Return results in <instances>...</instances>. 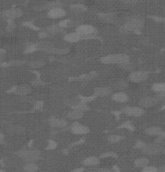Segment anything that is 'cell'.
Masks as SVG:
<instances>
[{
    "mask_svg": "<svg viewBox=\"0 0 165 172\" xmlns=\"http://www.w3.org/2000/svg\"><path fill=\"white\" fill-rule=\"evenodd\" d=\"M99 16L101 20L106 23L113 22L115 19V15L113 13H103V14H100Z\"/></svg>",
    "mask_w": 165,
    "mask_h": 172,
    "instance_id": "obj_22",
    "label": "cell"
},
{
    "mask_svg": "<svg viewBox=\"0 0 165 172\" xmlns=\"http://www.w3.org/2000/svg\"><path fill=\"white\" fill-rule=\"evenodd\" d=\"M142 150L145 154H149V155H153V154H158L163 150L159 144H146L145 147L143 148Z\"/></svg>",
    "mask_w": 165,
    "mask_h": 172,
    "instance_id": "obj_11",
    "label": "cell"
},
{
    "mask_svg": "<svg viewBox=\"0 0 165 172\" xmlns=\"http://www.w3.org/2000/svg\"><path fill=\"white\" fill-rule=\"evenodd\" d=\"M130 61L129 55L124 53L110 54L101 58V62L104 64H118L121 66Z\"/></svg>",
    "mask_w": 165,
    "mask_h": 172,
    "instance_id": "obj_1",
    "label": "cell"
},
{
    "mask_svg": "<svg viewBox=\"0 0 165 172\" xmlns=\"http://www.w3.org/2000/svg\"><path fill=\"white\" fill-rule=\"evenodd\" d=\"M76 32L80 35L82 38L88 37V36H94L98 32L96 28L92 25H89V24H82V25L78 26L76 28Z\"/></svg>",
    "mask_w": 165,
    "mask_h": 172,
    "instance_id": "obj_4",
    "label": "cell"
},
{
    "mask_svg": "<svg viewBox=\"0 0 165 172\" xmlns=\"http://www.w3.org/2000/svg\"><path fill=\"white\" fill-rule=\"evenodd\" d=\"M14 28H15V24L13 22H11V23H9V24H8L7 30L9 31V32H11V31H12V30L14 29Z\"/></svg>",
    "mask_w": 165,
    "mask_h": 172,
    "instance_id": "obj_33",
    "label": "cell"
},
{
    "mask_svg": "<svg viewBox=\"0 0 165 172\" xmlns=\"http://www.w3.org/2000/svg\"><path fill=\"white\" fill-rule=\"evenodd\" d=\"M144 26V20L140 17H132L126 21L121 28L123 32H139Z\"/></svg>",
    "mask_w": 165,
    "mask_h": 172,
    "instance_id": "obj_2",
    "label": "cell"
},
{
    "mask_svg": "<svg viewBox=\"0 0 165 172\" xmlns=\"http://www.w3.org/2000/svg\"><path fill=\"white\" fill-rule=\"evenodd\" d=\"M28 65L32 68H39L44 65V62L42 60H33V61L29 62Z\"/></svg>",
    "mask_w": 165,
    "mask_h": 172,
    "instance_id": "obj_25",
    "label": "cell"
},
{
    "mask_svg": "<svg viewBox=\"0 0 165 172\" xmlns=\"http://www.w3.org/2000/svg\"><path fill=\"white\" fill-rule=\"evenodd\" d=\"M145 133L147 135H151V136H160V135L163 133V130L159 127L152 126L146 129Z\"/></svg>",
    "mask_w": 165,
    "mask_h": 172,
    "instance_id": "obj_20",
    "label": "cell"
},
{
    "mask_svg": "<svg viewBox=\"0 0 165 172\" xmlns=\"http://www.w3.org/2000/svg\"><path fill=\"white\" fill-rule=\"evenodd\" d=\"M0 172H5L3 170H2V169H0Z\"/></svg>",
    "mask_w": 165,
    "mask_h": 172,
    "instance_id": "obj_39",
    "label": "cell"
},
{
    "mask_svg": "<svg viewBox=\"0 0 165 172\" xmlns=\"http://www.w3.org/2000/svg\"><path fill=\"white\" fill-rule=\"evenodd\" d=\"M72 172H83L82 169H77V170H74Z\"/></svg>",
    "mask_w": 165,
    "mask_h": 172,
    "instance_id": "obj_37",
    "label": "cell"
},
{
    "mask_svg": "<svg viewBox=\"0 0 165 172\" xmlns=\"http://www.w3.org/2000/svg\"><path fill=\"white\" fill-rule=\"evenodd\" d=\"M68 122L65 119L57 118V117H51L49 119V125L54 128H62L66 126Z\"/></svg>",
    "mask_w": 165,
    "mask_h": 172,
    "instance_id": "obj_13",
    "label": "cell"
},
{
    "mask_svg": "<svg viewBox=\"0 0 165 172\" xmlns=\"http://www.w3.org/2000/svg\"><path fill=\"white\" fill-rule=\"evenodd\" d=\"M163 153H164V154H165V150H163Z\"/></svg>",
    "mask_w": 165,
    "mask_h": 172,
    "instance_id": "obj_40",
    "label": "cell"
},
{
    "mask_svg": "<svg viewBox=\"0 0 165 172\" xmlns=\"http://www.w3.org/2000/svg\"><path fill=\"white\" fill-rule=\"evenodd\" d=\"M112 100L118 103H125L128 101L129 97H128L127 94L124 93V92L119 91L112 94Z\"/></svg>",
    "mask_w": 165,
    "mask_h": 172,
    "instance_id": "obj_12",
    "label": "cell"
},
{
    "mask_svg": "<svg viewBox=\"0 0 165 172\" xmlns=\"http://www.w3.org/2000/svg\"><path fill=\"white\" fill-rule=\"evenodd\" d=\"M145 145H146V143H144V142L139 141V142H137V143H136L135 147V148H137V149H140V150H143V148L145 147Z\"/></svg>",
    "mask_w": 165,
    "mask_h": 172,
    "instance_id": "obj_32",
    "label": "cell"
},
{
    "mask_svg": "<svg viewBox=\"0 0 165 172\" xmlns=\"http://www.w3.org/2000/svg\"><path fill=\"white\" fill-rule=\"evenodd\" d=\"M71 10L73 11L76 12V13H81V12L85 11L86 10V8L84 5H81V4H76V5H73L71 6Z\"/></svg>",
    "mask_w": 165,
    "mask_h": 172,
    "instance_id": "obj_27",
    "label": "cell"
},
{
    "mask_svg": "<svg viewBox=\"0 0 165 172\" xmlns=\"http://www.w3.org/2000/svg\"><path fill=\"white\" fill-rule=\"evenodd\" d=\"M148 73L145 71H133L129 75V80L134 83H140L148 78Z\"/></svg>",
    "mask_w": 165,
    "mask_h": 172,
    "instance_id": "obj_5",
    "label": "cell"
},
{
    "mask_svg": "<svg viewBox=\"0 0 165 172\" xmlns=\"http://www.w3.org/2000/svg\"><path fill=\"white\" fill-rule=\"evenodd\" d=\"M71 131L75 135H86L89 133V129L81 123L74 122L71 126Z\"/></svg>",
    "mask_w": 165,
    "mask_h": 172,
    "instance_id": "obj_9",
    "label": "cell"
},
{
    "mask_svg": "<svg viewBox=\"0 0 165 172\" xmlns=\"http://www.w3.org/2000/svg\"><path fill=\"white\" fill-rule=\"evenodd\" d=\"M82 39L80 35L77 32H71V33H68L65 35L64 36V40L68 43H77V42L80 41Z\"/></svg>",
    "mask_w": 165,
    "mask_h": 172,
    "instance_id": "obj_14",
    "label": "cell"
},
{
    "mask_svg": "<svg viewBox=\"0 0 165 172\" xmlns=\"http://www.w3.org/2000/svg\"><path fill=\"white\" fill-rule=\"evenodd\" d=\"M17 155L27 162H35L40 158V152L36 150H23L17 152Z\"/></svg>",
    "mask_w": 165,
    "mask_h": 172,
    "instance_id": "obj_3",
    "label": "cell"
},
{
    "mask_svg": "<svg viewBox=\"0 0 165 172\" xmlns=\"http://www.w3.org/2000/svg\"><path fill=\"white\" fill-rule=\"evenodd\" d=\"M112 89L110 87H99L94 89V94L97 97H106L111 94Z\"/></svg>",
    "mask_w": 165,
    "mask_h": 172,
    "instance_id": "obj_15",
    "label": "cell"
},
{
    "mask_svg": "<svg viewBox=\"0 0 165 172\" xmlns=\"http://www.w3.org/2000/svg\"><path fill=\"white\" fill-rule=\"evenodd\" d=\"M4 140H5V137L2 131L0 130V144H2L4 143Z\"/></svg>",
    "mask_w": 165,
    "mask_h": 172,
    "instance_id": "obj_35",
    "label": "cell"
},
{
    "mask_svg": "<svg viewBox=\"0 0 165 172\" xmlns=\"http://www.w3.org/2000/svg\"><path fill=\"white\" fill-rule=\"evenodd\" d=\"M161 21H163V22H165V18L161 19Z\"/></svg>",
    "mask_w": 165,
    "mask_h": 172,
    "instance_id": "obj_38",
    "label": "cell"
},
{
    "mask_svg": "<svg viewBox=\"0 0 165 172\" xmlns=\"http://www.w3.org/2000/svg\"><path fill=\"white\" fill-rule=\"evenodd\" d=\"M37 170L38 166L35 162H27L24 166V170L25 172H35Z\"/></svg>",
    "mask_w": 165,
    "mask_h": 172,
    "instance_id": "obj_23",
    "label": "cell"
},
{
    "mask_svg": "<svg viewBox=\"0 0 165 172\" xmlns=\"http://www.w3.org/2000/svg\"><path fill=\"white\" fill-rule=\"evenodd\" d=\"M143 172H158V168L153 166H147L143 168Z\"/></svg>",
    "mask_w": 165,
    "mask_h": 172,
    "instance_id": "obj_31",
    "label": "cell"
},
{
    "mask_svg": "<svg viewBox=\"0 0 165 172\" xmlns=\"http://www.w3.org/2000/svg\"><path fill=\"white\" fill-rule=\"evenodd\" d=\"M123 139V137L118 135H112L109 136L108 141L111 143H119Z\"/></svg>",
    "mask_w": 165,
    "mask_h": 172,
    "instance_id": "obj_26",
    "label": "cell"
},
{
    "mask_svg": "<svg viewBox=\"0 0 165 172\" xmlns=\"http://www.w3.org/2000/svg\"><path fill=\"white\" fill-rule=\"evenodd\" d=\"M64 31V28H61L60 25H53L50 26L48 28L46 29V32L47 34L49 36H53V35H56V34H58L60 32H62Z\"/></svg>",
    "mask_w": 165,
    "mask_h": 172,
    "instance_id": "obj_19",
    "label": "cell"
},
{
    "mask_svg": "<svg viewBox=\"0 0 165 172\" xmlns=\"http://www.w3.org/2000/svg\"><path fill=\"white\" fill-rule=\"evenodd\" d=\"M4 56H5V51L2 49H0V63L3 60Z\"/></svg>",
    "mask_w": 165,
    "mask_h": 172,
    "instance_id": "obj_34",
    "label": "cell"
},
{
    "mask_svg": "<svg viewBox=\"0 0 165 172\" xmlns=\"http://www.w3.org/2000/svg\"><path fill=\"white\" fill-rule=\"evenodd\" d=\"M122 112H123L125 114H126L127 116H131V117H141L143 116L144 113V109L141 107H138V106H128L125 107L123 109H122Z\"/></svg>",
    "mask_w": 165,
    "mask_h": 172,
    "instance_id": "obj_6",
    "label": "cell"
},
{
    "mask_svg": "<svg viewBox=\"0 0 165 172\" xmlns=\"http://www.w3.org/2000/svg\"><path fill=\"white\" fill-rule=\"evenodd\" d=\"M66 15V11L63 8L57 7L48 11V17L50 19H61Z\"/></svg>",
    "mask_w": 165,
    "mask_h": 172,
    "instance_id": "obj_8",
    "label": "cell"
},
{
    "mask_svg": "<svg viewBox=\"0 0 165 172\" xmlns=\"http://www.w3.org/2000/svg\"><path fill=\"white\" fill-rule=\"evenodd\" d=\"M100 163V159L98 157L91 156L85 158L83 161V165L86 166H95Z\"/></svg>",
    "mask_w": 165,
    "mask_h": 172,
    "instance_id": "obj_18",
    "label": "cell"
},
{
    "mask_svg": "<svg viewBox=\"0 0 165 172\" xmlns=\"http://www.w3.org/2000/svg\"><path fill=\"white\" fill-rule=\"evenodd\" d=\"M32 92V88L28 85H22L16 87V93L20 96H26Z\"/></svg>",
    "mask_w": 165,
    "mask_h": 172,
    "instance_id": "obj_16",
    "label": "cell"
},
{
    "mask_svg": "<svg viewBox=\"0 0 165 172\" xmlns=\"http://www.w3.org/2000/svg\"><path fill=\"white\" fill-rule=\"evenodd\" d=\"M148 163H149V160L147 158H139L134 162V165L139 168H144L145 166H148Z\"/></svg>",
    "mask_w": 165,
    "mask_h": 172,
    "instance_id": "obj_21",
    "label": "cell"
},
{
    "mask_svg": "<svg viewBox=\"0 0 165 172\" xmlns=\"http://www.w3.org/2000/svg\"><path fill=\"white\" fill-rule=\"evenodd\" d=\"M83 116H84V112L74 109H73L67 113V117L72 120H78V119L82 118Z\"/></svg>",
    "mask_w": 165,
    "mask_h": 172,
    "instance_id": "obj_17",
    "label": "cell"
},
{
    "mask_svg": "<svg viewBox=\"0 0 165 172\" xmlns=\"http://www.w3.org/2000/svg\"><path fill=\"white\" fill-rule=\"evenodd\" d=\"M85 172H114V170L106 168H92L86 170Z\"/></svg>",
    "mask_w": 165,
    "mask_h": 172,
    "instance_id": "obj_30",
    "label": "cell"
},
{
    "mask_svg": "<svg viewBox=\"0 0 165 172\" xmlns=\"http://www.w3.org/2000/svg\"><path fill=\"white\" fill-rule=\"evenodd\" d=\"M152 90L155 93H165V83H155L152 85Z\"/></svg>",
    "mask_w": 165,
    "mask_h": 172,
    "instance_id": "obj_24",
    "label": "cell"
},
{
    "mask_svg": "<svg viewBox=\"0 0 165 172\" xmlns=\"http://www.w3.org/2000/svg\"><path fill=\"white\" fill-rule=\"evenodd\" d=\"M158 100L156 97H143L139 101L140 107L144 109V108H151V107L155 106L158 103Z\"/></svg>",
    "mask_w": 165,
    "mask_h": 172,
    "instance_id": "obj_7",
    "label": "cell"
},
{
    "mask_svg": "<svg viewBox=\"0 0 165 172\" xmlns=\"http://www.w3.org/2000/svg\"><path fill=\"white\" fill-rule=\"evenodd\" d=\"M158 172H165V165L161 166L158 169Z\"/></svg>",
    "mask_w": 165,
    "mask_h": 172,
    "instance_id": "obj_36",
    "label": "cell"
},
{
    "mask_svg": "<svg viewBox=\"0 0 165 172\" xmlns=\"http://www.w3.org/2000/svg\"><path fill=\"white\" fill-rule=\"evenodd\" d=\"M127 83L126 82H125V81H118L117 83L114 85V87H115L116 89H118V90H123V89H126V87H127Z\"/></svg>",
    "mask_w": 165,
    "mask_h": 172,
    "instance_id": "obj_29",
    "label": "cell"
},
{
    "mask_svg": "<svg viewBox=\"0 0 165 172\" xmlns=\"http://www.w3.org/2000/svg\"><path fill=\"white\" fill-rule=\"evenodd\" d=\"M23 15V11L20 8H11L8 9L3 12V16L8 20H14V19L20 18Z\"/></svg>",
    "mask_w": 165,
    "mask_h": 172,
    "instance_id": "obj_10",
    "label": "cell"
},
{
    "mask_svg": "<svg viewBox=\"0 0 165 172\" xmlns=\"http://www.w3.org/2000/svg\"><path fill=\"white\" fill-rule=\"evenodd\" d=\"M72 108L74 109H77V110L82 111V112H85V111L88 109V106H87L86 104H85V103L82 102H78L77 105H73Z\"/></svg>",
    "mask_w": 165,
    "mask_h": 172,
    "instance_id": "obj_28",
    "label": "cell"
}]
</instances>
